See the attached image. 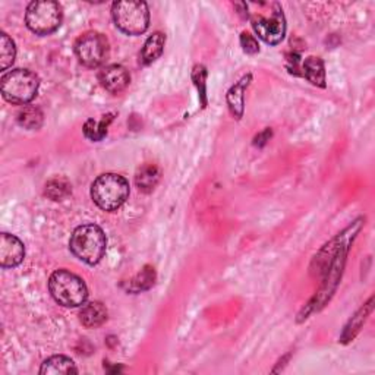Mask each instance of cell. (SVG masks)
<instances>
[{"label":"cell","mask_w":375,"mask_h":375,"mask_svg":"<svg viewBox=\"0 0 375 375\" xmlns=\"http://www.w3.org/2000/svg\"><path fill=\"white\" fill-rule=\"evenodd\" d=\"M69 248L77 258L89 266H95L106 254L107 239L103 229L94 224L78 226L70 235Z\"/></svg>","instance_id":"6da1fadb"},{"label":"cell","mask_w":375,"mask_h":375,"mask_svg":"<svg viewBox=\"0 0 375 375\" xmlns=\"http://www.w3.org/2000/svg\"><path fill=\"white\" fill-rule=\"evenodd\" d=\"M49 291L57 304L66 308H77L85 304L89 289L84 280L69 270H56L49 279Z\"/></svg>","instance_id":"7a4b0ae2"},{"label":"cell","mask_w":375,"mask_h":375,"mask_svg":"<svg viewBox=\"0 0 375 375\" xmlns=\"http://www.w3.org/2000/svg\"><path fill=\"white\" fill-rule=\"evenodd\" d=\"M129 197L128 181L118 173L100 175L91 185V198L94 204L105 211L119 210Z\"/></svg>","instance_id":"3957f363"},{"label":"cell","mask_w":375,"mask_h":375,"mask_svg":"<svg viewBox=\"0 0 375 375\" xmlns=\"http://www.w3.org/2000/svg\"><path fill=\"white\" fill-rule=\"evenodd\" d=\"M2 95L10 105L25 106L36 98L40 79L28 69H12L2 77Z\"/></svg>","instance_id":"277c9868"},{"label":"cell","mask_w":375,"mask_h":375,"mask_svg":"<svg viewBox=\"0 0 375 375\" xmlns=\"http://www.w3.org/2000/svg\"><path fill=\"white\" fill-rule=\"evenodd\" d=\"M112 18L119 30L128 36H141L150 26V10L146 2L122 0L112 5Z\"/></svg>","instance_id":"5b68a950"},{"label":"cell","mask_w":375,"mask_h":375,"mask_svg":"<svg viewBox=\"0 0 375 375\" xmlns=\"http://www.w3.org/2000/svg\"><path fill=\"white\" fill-rule=\"evenodd\" d=\"M25 24L37 36H49L62 24V8L53 0L31 2L25 12Z\"/></svg>","instance_id":"8992f818"},{"label":"cell","mask_w":375,"mask_h":375,"mask_svg":"<svg viewBox=\"0 0 375 375\" xmlns=\"http://www.w3.org/2000/svg\"><path fill=\"white\" fill-rule=\"evenodd\" d=\"M267 15L263 12L251 17L252 28L257 36L270 46H277L286 34V18L279 3L267 5Z\"/></svg>","instance_id":"52a82bcc"},{"label":"cell","mask_w":375,"mask_h":375,"mask_svg":"<svg viewBox=\"0 0 375 375\" xmlns=\"http://www.w3.org/2000/svg\"><path fill=\"white\" fill-rule=\"evenodd\" d=\"M109 41L100 33H86L81 36L75 43V54L78 61L86 68L102 66L109 57Z\"/></svg>","instance_id":"ba28073f"},{"label":"cell","mask_w":375,"mask_h":375,"mask_svg":"<svg viewBox=\"0 0 375 375\" xmlns=\"http://www.w3.org/2000/svg\"><path fill=\"white\" fill-rule=\"evenodd\" d=\"M98 81L106 91L119 94L126 90V86L131 82V75L125 66L113 63L102 68V70L98 72Z\"/></svg>","instance_id":"9c48e42d"},{"label":"cell","mask_w":375,"mask_h":375,"mask_svg":"<svg viewBox=\"0 0 375 375\" xmlns=\"http://www.w3.org/2000/svg\"><path fill=\"white\" fill-rule=\"evenodd\" d=\"M25 247L24 243L13 235H0V266L2 268H13L24 261Z\"/></svg>","instance_id":"30bf717a"},{"label":"cell","mask_w":375,"mask_h":375,"mask_svg":"<svg viewBox=\"0 0 375 375\" xmlns=\"http://www.w3.org/2000/svg\"><path fill=\"white\" fill-rule=\"evenodd\" d=\"M252 81V75L248 74L245 75L239 82H236L232 89L229 90L227 93V105L230 112H232L234 116L236 119H240L243 114V109H245V91H247L248 85Z\"/></svg>","instance_id":"8fae6325"},{"label":"cell","mask_w":375,"mask_h":375,"mask_svg":"<svg viewBox=\"0 0 375 375\" xmlns=\"http://www.w3.org/2000/svg\"><path fill=\"white\" fill-rule=\"evenodd\" d=\"M107 320V309L102 302H89L79 311V321L86 328H97Z\"/></svg>","instance_id":"7c38bea8"},{"label":"cell","mask_w":375,"mask_h":375,"mask_svg":"<svg viewBox=\"0 0 375 375\" xmlns=\"http://www.w3.org/2000/svg\"><path fill=\"white\" fill-rule=\"evenodd\" d=\"M164 45H166V36L163 33L157 31L153 36H150L142 46V50L139 54V62L142 65H150L155 62L158 57L162 56L164 50Z\"/></svg>","instance_id":"4fadbf2b"},{"label":"cell","mask_w":375,"mask_h":375,"mask_svg":"<svg viewBox=\"0 0 375 375\" xmlns=\"http://www.w3.org/2000/svg\"><path fill=\"white\" fill-rule=\"evenodd\" d=\"M77 372H78V368L74 360L63 355H54L46 359L40 368V374L43 375H57V374L68 375V374H77Z\"/></svg>","instance_id":"5bb4252c"},{"label":"cell","mask_w":375,"mask_h":375,"mask_svg":"<svg viewBox=\"0 0 375 375\" xmlns=\"http://www.w3.org/2000/svg\"><path fill=\"white\" fill-rule=\"evenodd\" d=\"M162 171L154 164H144L142 167L138 169L135 175V183L138 186V190L141 192L150 194L154 191V188L157 183L160 182Z\"/></svg>","instance_id":"9a60e30c"},{"label":"cell","mask_w":375,"mask_h":375,"mask_svg":"<svg viewBox=\"0 0 375 375\" xmlns=\"http://www.w3.org/2000/svg\"><path fill=\"white\" fill-rule=\"evenodd\" d=\"M114 116H116L114 113H107L100 119H89V121H86L85 125H84L85 138H89L93 142L102 141L107 135V129H109L110 123L113 122Z\"/></svg>","instance_id":"2e32d148"},{"label":"cell","mask_w":375,"mask_h":375,"mask_svg":"<svg viewBox=\"0 0 375 375\" xmlns=\"http://www.w3.org/2000/svg\"><path fill=\"white\" fill-rule=\"evenodd\" d=\"M302 70H304V77L314 85L321 86L324 89L326 86V68L324 62L321 57H315L309 56L302 63Z\"/></svg>","instance_id":"e0dca14e"},{"label":"cell","mask_w":375,"mask_h":375,"mask_svg":"<svg viewBox=\"0 0 375 375\" xmlns=\"http://www.w3.org/2000/svg\"><path fill=\"white\" fill-rule=\"evenodd\" d=\"M17 121L20 126L30 129V131H36V129H38L43 125L45 114H43V112L36 106H25L18 112Z\"/></svg>","instance_id":"ac0fdd59"},{"label":"cell","mask_w":375,"mask_h":375,"mask_svg":"<svg viewBox=\"0 0 375 375\" xmlns=\"http://www.w3.org/2000/svg\"><path fill=\"white\" fill-rule=\"evenodd\" d=\"M15 43L12 41L8 34L2 33V36H0V68H2V70H6L9 66H12V63L15 62Z\"/></svg>","instance_id":"d6986e66"},{"label":"cell","mask_w":375,"mask_h":375,"mask_svg":"<svg viewBox=\"0 0 375 375\" xmlns=\"http://www.w3.org/2000/svg\"><path fill=\"white\" fill-rule=\"evenodd\" d=\"M154 279H155L154 268L146 267L139 274H137V276L131 282L128 283V291L134 292V293L147 291L154 284Z\"/></svg>","instance_id":"ffe728a7"},{"label":"cell","mask_w":375,"mask_h":375,"mask_svg":"<svg viewBox=\"0 0 375 375\" xmlns=\"http://www.w3.org/2000/svg\"><path fill=\"white\" fill-rule=\"evenodd\" d=\"M70 183L63 178H54L46 183L45 194L53 201H62L70 194Z\"/></svg>","instance_id":"44dd1931"},{"label":"cell","mask_w":375,"mask_h":375,"mask_svg":"<svg viewBox=\"0 0 375 375\" xmlns=\"http://www.w3.org/2000/svg\"><path fill=\"white\" fill-rule=\"evenodd\" d=\"M206 78H207V70L204 66H195L194 72H192V79L195 81L197 86L199 89V85H201V97H203V107H206V103H207V100H206Z\"/></svg>","instance_id":"7402d4cb"},{"label":"cell","mask_w":375,"mask_h":375,"mask_svg":"<svg viewBox=\"0 0 375 375\" xmlns=\"http://www.w3.org/2000/svg\"><path fill=\"white\" fill-rule=\"evenodd\" d=\"M240 46L243 49L245 53H248V54H255L259 52V45H258V41L254 36H251L250 33H242L240 34Z\"/></svg>","instance_id":"603a6c76"}]
</instances>
